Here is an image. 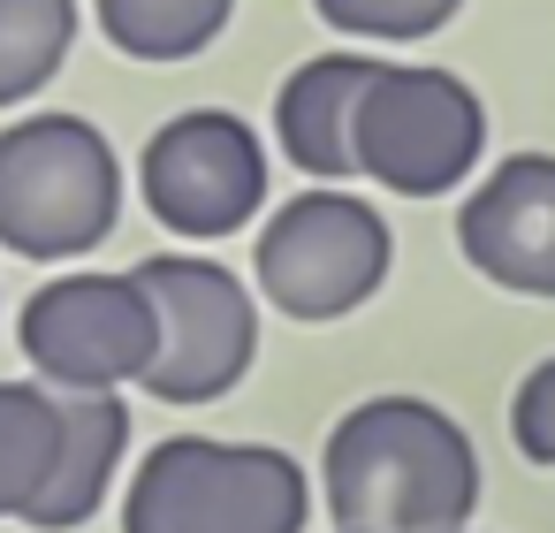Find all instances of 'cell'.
Masks as SVG:
<instances>
[{
	"mask_svg": "<svg viewBox=\"0 0 555 533\" xmlns=\"http://www.w3.org/2000/svg\"><path fill=\"white\" fill-rule=\"evenodd\" d=\"M320 495L335 533H464L479 449L426 396H365L320 449Z\"/></svg>",
	"mask_w": 555,
	"mask_h": 533,
	"instance_id": "6da1fadb",
	"label": "cell"
},
{
	"mask_svg": "<svg viewBox=\"0 0 555 533\" xmlns=\"http://www.w3.org/2000/svg\"><path fill=\"white\" fill-rule=\"evenodd\" d=\"M312 480L274 442L168 434L122 495V533H305Z\"/></svg>",
	"mask_w": 555,
	"mask_h": 533,
	"instance_id": "7a4b0ae2",
	"label": "cell"
},
{
	"mask_svg": "<svg viewBox=\"0 0 555 533\" xmlns=\"http://www.w3.org/2000/svg\"><path fill=\"white\" fill-rule=\"evenodd\" d=\"M122 161L85 115H16L0 130V244L16 259L62 267L115 237Z\"/></svg>",
	"mask_w": 555,
	"mask_h": 533,
	"instance_id": "3957f363",
	"label": "cell"
},
{
	"mask_svg": "<svg viewBox=\"0 0 555 533\" xmlns=\"http://www.w3.org/2000/svg\"><path fill=\"white\" fill-rule=\"evenodd\" d=\"M145 305H153V366H145V396L153 404H221L251 358H259V297L244 290L236 267L206 259V252H153L130 267Z\"/></svg>",
	"mask_w": 555,
	"mask_h": 533,
	"instance_id": "277c9868",
	"label": "cell"
},
{
	"mask_svg": "<svg viewBox=\"0 0 555 533\" xmlns=\"http://www.w3.org/2000/svg\"><path fill=\"white\" fill-rule=\"evenodd\" d=\"M350 153H358V176H373L380 191L441 199L479 168L487 107L464 77L434 69V62H380L365 100H358Z\"/></svg>",
	"mask_w": 555,
	"mask_h": 533,
	"instance_id": "5b68a950",
	"label": "cell"
},
{
	"mask_svg": "<svg viewBox=\"0 0 555 533\" xmlns=\"http://www.w3.org/2000/svg\"><path fill=\"white\" fill-rule=\"evenodd\" d=\"M388 259H396V229L365 199H350L335 183H312V191H297L289 206L267 214L251 275H259V297L274 313L343 320L388 282Z\"/></svg>",
	"mask_w": 555,
	"mask_h": 533,
	"instance_id": "8992f818",
	"label": "cell"
},
{
	"mask_svg": "<svg viewBox=\"0 0 555 533\" xmlns=\"http://www.w3.org/2000/svg\"><path fill=\"white\" fill-rule=\"evenodd\" d=\"M16 343L31 358V373L62 396H122L130 381H145L153 366V305L138 290V275H100V267H69L54 282H39L16 313Z\"/></svg>",
	"mask_w": 555,
	"mask_h": 533,
	"instance_id": "52a82bcc",
	"label": "cell"
},
{
	"mask_svg": "<svg viewBox=\"0 0 555 533\" xmlns=\"http://www.w3.org/2000/svg\"><path fill=\"white\" fill-rule=\"evenodd\" d=\"M267 183H274L267 145L229 107H191V115L160 123L138 153V199L183 244H214V237L251 229L267 206Z\"/></svg>",
	"mask_w": 555,
	"mask_h": 533,
	"instance_id": "ba28073f",
	"label": "cell"
},
{
	"mask_svg": "<svg viewBox=\"0 0 555 533\" xmlns=\"http://www.w3.org/2000/svg\"><path fill=\"white\" fill-rule=\"evenodd\" d=\"M456 252L494 290L555 297V153L494 161L456 214Z\"/></svg>",
	"mask_w": 555,
	"mask_h": 533,
	"instance_id": "9c48e42d",
	"label": "cell"
},
{
	"mask_svg": "<svg viewBox=\"0 0 555 533\" xmlns=\"http://www.w3.org/2000/svg\"><path fill=\"white\" fill-rule=\"evenodd\" d=\"M373 54H312L282 77L274 92V138L289 153V168H305L312 183H343L358 176L350 130H358V100L373 85Z\"/></svg>",
	"mask_w": 555,
	"mask_h": 533,
	"instance_id": "30bf717a",
	"label": "cell"
},
{
	"mask_svg": "<svg viewBox=\"0 0 555 533\" xmlns=\"http://www.w3.org/2000/svg\"><path fill=\"white\" fill-rule=\"evenodd\" d=\"M54 396H62V389H54ZM122 449H130V404H122V396H62L54 480H47V495L31 503L24 525H39V533H77V525L107 503Z\"/></svg>",
	"mask_w": 555,
	"mask_h": 533,
	"instance_id": "8fae6325",
	"label": "cell"
},
{
	"mask_svg": "<svg viewBox=\"0 0 555 533\" xmlns=\"http://www.w3.org/2000/svg\"><path fill=\"white\" fill-rule=\"evenodd\" d=\"M62 396L47 381H0V518H31L54 480Z\"/></svg>",
	"mask_w": 555,
	"mask_h": 533,
	"instance_id": "7c38bea8",
	"label": "cell"
},
{
	"mask_svg": "<svg viewBox=\"0 0 555 533\" xmlns=\"http://www.w3.org/2000/svg\"><path fill=\"white\" fill-rule=\"evenodd\" d=\"M236 16V0H100V31L130 62H191Z\"/></svg>",
	"mask_w": 555,
	"mask_h": 533,
	"instance_id": "4fadbf2b",
	"label": "cell"
},
{
	"mask_svg": "<svg viewBox=\"0 0 555 533\" xmlns=\"http://www.w3.org/2000/svg\"><path fill=\"white\" fill-rule=\"evenodd\" d=\"M77 47V0H0V107L39 100Z\"/></svg>",
	"mask_w": 555,
	"mask_h": 533,
	"instance_id": "5bb4252c",
	"label": "cell"
},
{
	"mask_svg": "<svg viewBox=\"0 0 555 533\" xmlns=\"http://www.w3.org/2000/svg\"><path fill=\"white\" fill-rule=\"evenodd\" d=\"M320 24L343 31V39H373V47H411V39H434L464 0H312Z\"/></svg>",
	"mask_w": 555,
	"mask_h": 533,
	"instance_id": "9a60e30c",
	"label": "cell"
},
{
	"mask_svg": "<svg viewBox=\"0 0 555 533\" xmlns=\"http://www.w3.org/2000/svg\"><path fill=\"white\" fill-rule=\"evenodd\" d=\"M509 442L525 465H555V358H540L509 396Z\"/></svg>",
	"mask_w": 555,
	"mask_h": 533,
	"instance_id": "2e32d148",
	"label": "cell"
}]
</instances>
